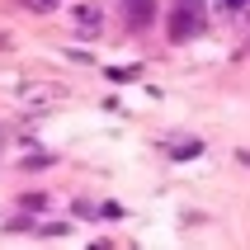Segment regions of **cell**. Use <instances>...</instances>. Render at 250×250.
Returning a JSON list of instances; mask_svg holds the SVG:
<instances>
[{"mask_svg": "<svg viewBox=\"0 0 250 250\" xmlns=\"http://www.w3.org/2000/svg\"><path fill=\"white\" fill-rule=\"evenodd\" d=\"M198 28H203V0H180L175 14H170V38L184 42V38H194Z\"/></svg>", "mask_w": 250, "mask_h": 250, "instance_id": "obj_1", "label": "cell"}, {"mask_svg": "<svg viewBox=\"0 0 250 250\" xmlns=\"http://www.w3.org/2000/svg\"><path fill=\"white\" fill-rule=\"evenodd\" d=\"M71 24H76V33L90 38V33L104 28V10H99V5H76V10H71Z\"/></svg>", "mask_w": 250, "mask_h": 250, "instance_id": "obj_2", "label": "cell"}, {"mask_svg": "<svg viewBox=\"0 0 250 250\" xmlns=\"http://www.w3.org/2000/svg\"><path fill=\"white\" fill-rule=\"evenodd\" d=\"M123 19H127V28H146L156 19V5L151 0H123Z\"/></svg>", "mask_w": 250, "mask_h": 250, "instance_id": "obj_3", "label": "cell"}, {"mask_svg": "<svg viewBox=\"0 0 250 250\" xmlns=\"http://www.w3.org/2000/svg\"><path fill=\"white\" fill-rule=\"evenodd\" d=\"M24 10H33V14H47V10H57V0H19Z\"/></svg>", "mask_w": 250, "mask_h": 250, "instance_id": "obj_4", "label": "cell"}, {"mask_svg": "<svg viewBox=\"0 0 250 250\" xmlns=\"http://www.w3.org/2000/svg\"><path fill=\"white\" fill-rule=\"evenodd\" d=\"M24 208H33V212H42V208H47V194H24Z\"/></svg>", "mask_w": 250, "mask_h": 250, "instance_id": "obj_5", "label": "cell"}, {"mask_svg": "<svg viewBox=\"0 0 250 250\" xmlns=\"http://www.w3.org/2000/svg\"><path fill=\"white\" fill-rule=\"evenodd\" d=\"M241 5H250V0H222V10H241Z\"/></svg>", "mask_w": 250, "mask_h": 250, "instance_id": "obj_6", "label": "cell"}, {"mask_svg": "<svg viewBox=\"0 0 250 250\" xmlns=\"http://www.w3.org/2000/svg\"><path fill=\"white\" fill-rule=\"evenodd\" d=\"M236 161H241V166H250V151H241V156H236Z\"/></svg>", "mask_w": 250, "mask_h": 250, "instance_id": "obj_7", "label": "cell"}]
</instances>
